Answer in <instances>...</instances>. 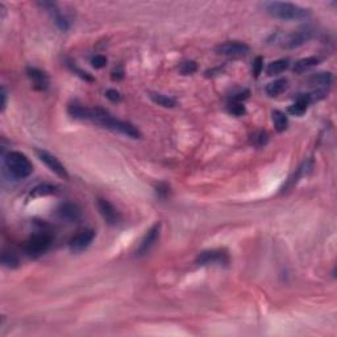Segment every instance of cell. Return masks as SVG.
<instances>
[{
    "mask_svg": "<svg viewBox=\"0 0 337 337\" xmlns=\"http://www.w3.org/2000/svg\"><path fill=\"white\" fill-rule=\"evenodd\" d=\"M197 264L201 266L208 265H219V266H227L229 264V256L225 251L221 249H212V251H204L198 254Z\"/></svg>",
    "mask_w": 337,
    "mask_h": 337,
    "instance_id": "cell-6",
    "label": "cell"
},
{
    "mask_svg": "<svg viewBox=\"0 0 337 337\" xmlns=\"http://www.w3.org/2000/svg\"><path fill=\"white\" fill-rule=\"evenodd\" d=\"M67 111H69L70 116L77 120L98 124L101 127L107 128L112 132H117V133H121L124 136L130 137V138H140L141 137V132L138 130V128L134 127L133 124L115 119L108 111L103 110V108H88L74 103L69 106Z\"/></svg>",
    "mask_w": 337,
    "mask_h": 337,
    "instance_id": "cell-1",
    "label": "cell"
},
{
    "mask_svg": "<svg viewBox=\"0 0 337 337\" xmlns=\"http://www.w3.org/2000/svg\"><path fill=\"white\" fill-rule=\"evenodd\" d=\"M262 67H264V60H262V57H257L253 64L254 77L257 78L258 75H260L261 71H262Z\"/></svg>",
    "mask_w": 337,
    "mask_h": 337,
    "instance_id": "cell-27",
    "label": "cell"
},
{
    "mask_svg": "<svg viewBox=\"0 0 337 337\" xmlns=\"http://www.w3.org/2000/svg\"><path fill=\"white\" fill-rule=\"evenodd\" d=\"M330 82H332V75L330 73H319L315 74L314 77H311L310 84L315 87V91H324L327 92V88L329 87Z\"/></svg>",
    "mask_w": 337,
    "mask_h": 337,
    "instance_id": "cell-15",
    "label": "cell"
},
{
    "mask_svg": "<svg viewBox=\"0 0 337 337\" xmlns=\"http://www.w3.org/2000/svg\"><path fill=\"white\" fill-rule=\"evenodd\" d=\"M97 204H98V210L101 212L102 217H103L104 220L107 221L108 224H111V225H116V224L120 221V215H119L116 208H115L107 199L98 198Z\"/></svg>",
    "mask_w": 337,
    "mask_h": 337,
    "instance_id": "cell-11",
    "label": "cell"
},
{
    "mask_svg": "<svg viewBox=\"0 0 337 337\" xmlns=\"http://www.w3.org/2000/svg\"><path fill=\"white\" fill-rule=\"evenodd\" d=\"M160 233H161V223H156L153 227L145 233V236L142 237L140 245L137 248V254H138V256H143V254L149 253L152 248L157 244L158 238H160Z\"/></svg>",
    "mask_w": 337,
    "mask_h": 337,
    "instance_id": "cell-10",
    "label": "cell"
},
{
    "mask_svg": "<svg viewBox=\"0 0 337 337\" xmlns=\"http://www.w3.org/2000/svg\"><path fill=\"white\" fill-rule=\"evenodd\" d=\"M52 244V238L46 233H37L30 237L25 244V253L29 257H38L49 249Z\"/></svg>",
    "mask_w": 337,
    "mask_h": 337,
    "instance_id": "cell-5",
    "label": "cell"
},
{
    "mask_svg": "<svg viewBox=\"0 0 337 337\" xmlns=\"http://www.w3.org/2000/svg\"><path fill=\"white\" fill-rule=\"evenodd\" d=\"M228 111H229V114H232L233 116H243V115H245V112H247L244 104L233 103V102H229V104H228Z\"/></svg>",
    "mask_w": 337,
    "mask_h": 337,
    "instance_id": "cell-25",
    "label": "cell"
},
{
    "mask_svg": "<svg viewBox=\"0 0 337 337\" xmlns=\"http://www.w3.org/2000/svg\"><path fill=\"white\" fill-rule=\"evenodd\" d=\"M111 77H112V79H114V80L123 79L124 71L121 70V69H119V70H114V71H112V75H111Z\"/></svg>",
    "mask_w": 337,
    "mask_h": 337,
    "instance_id": "cell-30",
    "label": "cell"
},
{
    "mask_svg": "<svg viewBox=\"0 0 337 337\" xmlns=\"http://www.w3.org/2000/svg\"><path fill=\"white\" fill-rule=\"evenodd\" d=\"M6 104H7V92L3 87V90H2V111L6 110Z\"/></svg>",
    "mask_w": 337,
    "mask_h": 337,
    "instance_id": "cell-31",
    "label": "cell"
},
{
    "mask_svg": "<svg viewBox=\"0 0 337 337\" xmlns=\"http://www.w3.org/2000/svg\"><path fill=\"white\" fill-rule=\"evenodd\" d=\"M249 52H251L249 45L240 41H228L216 47V53L228 56V57H243Z\"/></svg>",
    "mask_w": 337,
    "mask_h": 337,
    "instance_id": "cell-9",
    "label": "cell"
},
{
    "mask_svg": "<svg viewBox=\"0 0 337 337\" xmlns=\"http://www.w3.org/2000/svg\"><path fill=\"white\" fill-rule=\"evenodd\" d=\"M57 215L60 219L67 221V223H77L82 216V212L77 204L66 202V203H61L58 206Z\"/></svg>",
    "mask_w": 337,
    "mask_h": 337,
    "instance_id": "cell-12",
    "label": "cell"
},
{
    "mask_svg": "<svg viewBox=\"0 0 337 337\" xmlns=\"http://www.w3.org/2000/svg\"><path fill=\"white\" fill-rule=\"evenodd\" d=\"M317 64H319V58L316 57H307L303 58V60H299L298 62H295L294 65V73H306V71H308L310 69L316 66Z\"/></svg>",
    "mask_w": 337,
    "mask_h": 337,
    "instance_id": "cell-19",
    "label": "cell"
},
{
    "mask_svg": "<svg viewBox=\"0 0 337 337\" xmlns=\"http://www.w3.org/2000/svg\"><path fill=\"white\" fill-rule=\"evenodd\" d=\"M93 238H95V230L86 228V229L79 230L75 236L70 240L69 248L73 253H80V252L86 251L87 248L92 244Z\"/></svg>",
    "mask_w": 337,
    "mask_h": 337,
    "instance_id": "cell-7",
    "label": "cell"
},
{
    "mask_svg": "<svg viewBox=\"0 0 337 337\" xmlns=\"http://www.w3.org/2000/svg\"><path fill=\"white\" fill-rule=\"evenodd\" d=\"M314 36V28L310 27V25H306V27L299 28V29L291 32L290 34H287L282 40V46L284 49H295V47H299L304 45V43H307Z\"/></svg>",
    "mask_w": 337,
    "mask_h": 337,
    "instance_id": "cell-4",
    "label": "cell"
},
{
    "mask_svg": "<svg viewBox=\"0 0 337 337\" xmlns=\"http://www.w3.org/2000/svg\"><path fill=\"white\" fill-rule=\"evenodd\" d=\"M271 119H273L274 128H275L277 132L282 133V132H284V130L287 129L288 120H287V116L283 114V112H280V111H273Z\"/></svg>",
    "mask_w": 337,
    "mask_h": 337,
    "instance_id": "cell-22",
    "label": "cell"
},
{
    "mask_svg": "<svg viewBox=\"0 0 337 337\" xmlns=\"http://www.w3.org/2000/svg\"><path fill=\"white\" fill-rule=\"evenodd\" d=\"M149 98H151L154 103L158 104V106H161V107L173 108V107H175V106H177V102L174 101L173 98L166 97V95H164V93L149 92Z\"/></svg>",
    "mask_w": 337,
    "mask_h": 337,
    "instance_id": "cell-20",
    "label": "cell"
},
{
    "mask_svg": "<svg viewBox=\"0 0 337 337\" xmlns=\"http://www.w3.org/2000/svg\"><path fill=\"white\" fill-rule=\"evenodd\" d=\"M287 79H277L274 80V82H271V83H269L266 86V88H265V91H266V93L269 95V97H278V95H280V93L283 92V91H286L287 88Z\"/></svg>",
    "mask_w": 337,
    "mask_h": 337,
    "instance_id": "cell-18",
    "label": "cell"
},
{
    "mask_svg": "<svg viewBox=\"0 0 337 337\" xmlns=\"http://www.w3.org/2000/svg\"><path fill=\"white\" fill-rule=\"evenodd\" d=\"M57 192V187L54 186V184H49V183H42L38 184L33 188V190L30 191L29 197L30 198H42V197H49V195H53Z\"/></svg>",
    "mask_w": 337,
    "mask_h": 337,
    "instance_id": "cell-17",
    "label": "cell"
},
{
    "mask_svg": "<svg viewBox=\"0 0 337 337\" xmlns=\"http://www.w3.org/2000/svg\"><path fill=\"white\" fill-rule=\"evenodd\" d=\"M288 66H290V64H288V60L273 61L271 64L267 65L266 74L267 75H270V77H273V75H278V74L283 73L284 70H287Z\"/></svg>",
    "mask_w": 337,
    "mask_h": 337,
    "instance_id": "cell-21",
    "label": "cell"
},
{
    "mask_svg": "<svg viewBox=\"0 0 337 337\" xmlns=\"http://www.w3.org/2000/svg\"><path fill=\"white\" fill-rule=\"evenodd\" d=\"M27 74L29 79L32 80V83H33L34 90L38 91H45L49 86V78L42 70L40 69H37V67H28L27 69Z\"/></svg>",
    "mask_w": 337,
    "mask_h": 337,
    "instance_id": "cell-14",
    "label": "cell"
},
{
    "mask_svg": "<svg viewBox=\"0 0 337 337\" xmlns=\"http://www.w3.org/2000/svg\"><path fill=\"white\" fill-rule=\"evenodd\" d=\"M37 157L40 158V161H42L43 164L46 165L54 174H57L60 178H64V179H69V173H67L66 167L61 164L58 161L57 157H54L53 154H51L46 151H41V149H37L36 151Z\"/></svg>",
    "mask_w": 337,
    "mask_h": 337,
    "instance_id": "cell-8",
    "label": "cell"
},
{
    "mask_svg": "<svg viewBox=\"0 0 337 337\" xmlns=\"http://www.w3.org/2000/svg\"><path fill=\"white\" fill-rule=\"evenodd\" d=\"M4 165H6L8 173L11 174V177L16 178V179H24V178L29 177L33 171V165L29 161V158L20 152H10L4 157Z\"/></svg>",
    "mask_w": 337,
    "mask_h": 337,
    "instance_id": "cell-3",
    "label": "cell"
},
{
    "mask_svg": "<svg viewBox=\"0 0 337 337\" xmlns=\"http://www.w3.org/2000/svg\"><path fill=\"white\" fill-rule=\"evenodd\" d=\"M91 65H92L95 69H103L106 65H107V58L102 56V54H98L95 57H92L91 60Z\"/></svg>",
    "mask_w": 337,
    "mask_h": 337,
    "instance_id": "cell-26",
    "label": "cell"
},
{
    "mask_svg": "<svg viewBox=\"0 0 337 337\" xmlns=\"http://www.w3.org/2000/svg\"><path fill=\"white\" fill-rule=\"evenodd\" d=\"M38 6L51 15L53 21L56 23V25H57L61 30L69 29V21H67V19L65 17V15L58 10L57 4L49 3V2H42V3H38Z\"/></svg>",
    "mask_w": 337,
    "mask_h": 337,
    "instance_id": "cell-13",
    "label": "cell"
},
{
    "mask_svg": "<svg viewBox=\"0 0 337 337\" xmlns=\"http://www.w3.org/2000/svg\"><path fill=\"white\" fill-rule=\"evenodd\" d=\"M248 98H249V91L245 90L243 91V92H238L236 93V95H233V97L230 98V102H233V103H243Z\"/></svg>",
    "mask_w": 337,
    "mask_h": 337,
    "instance_id": "cell-28",
    "label": "cell"
},
{
    "mask_svg": "<svg viewBox=\"0 0 337 337\" xmlns=\"http://www.w3.org/2000/svg\"><path fill=\"white\" fill-rule=\"evenodd\" d=\"M198 70V65L195 61H184L179 65V71L183 75H191Z\"/></svg>",
    "mask_w": 337,
    "mask_h": 337,
    "instance_id": "cell-24",
    "label": "cell"
},
{
    "mask_svg": "<svg viewBox=\"0 0 337 337\" xmlns=\"http://www.w3.org/2000/svg\"><path fill=\"white\" fill-rule=\"evenodd\" d=\"M106 97H107V99H110L111 102H120L121 99L120 92L114 90V88H110V90L106 91Z\"/></svg>",
    "mask_w": 337,
    "mask_h": 337,
    "instance_id": "cell-29",
    "label": "cell"
},
{
    "mask_svg": "<svg viewBox=\"0 0 337 337\" xmlns=\"http://www.w3.org/2000/svg\"><path fill=\"white\" fill-rule=\"evenodd\" d=\"M2 264H3V266H6V267L15 269V267L19 266V260H17V257L14 253L4 252L3 256H2Z\"/></svg>",
    "mask_w": 337,
    "mask_h": 337,
    "instance_id": "cell-23",
    "label": "cell"
},
{
    "mask_svg": "<svg viewBox=\"0 0 337 337\" xmlns=\"http://www.w3.org/2000/svg\"><path fill=\"white\" fill-rule=\"evenodd\" d=\"M265 10L270 16L286 21L306 20L311 16L310 10H307V8H303L293 3H286V2L265 3Z\"/></svg>",
    "mask_w": 337,
    "mask_h": 337,
    "instance_id": "cell-2",
    "label": "cell"
},
{
    "mask_svg": "<svg viewBox=\"0 0 337 337\" xmlns=\"http://www.w3.org/2000/svg\"><path fill=\"white\" fill-rule=\"evenodd\" d=\"M310 98H308L307 93H302L297 98L294 104H291L288 107V112L294 116H302V115L306 114V111L308 108V104H310Z\"/></svg>",
    "mask_w": 337,
    "mask_h": 337,
    "instance_id": "cell-16",
    "label": "cell"
}]
</instances>
